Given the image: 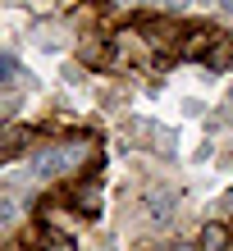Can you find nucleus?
<instances>
[{
    "label": "nucleus",
    "mask_w": 233,
    "mask_h": 251,
    "mask_svg": "<svg viewBox=\"0 0 233 251\" xmlns=\"http://www.w3.org/2000/svg\"><path fill=\"white\" fill-rule=\"evenodd\" d=\"M82 155H87V146H51V151L37 160V174H41V178H55V174H69V169H74Z\"/></svg>",
    "instance_id": "f257e3e1"
},
{
    "label": "nucleus",
    "mask_w": 233,
    "mask_h": 251,
    "mask_svg": "<svg viewBox=\"0 0 233 251\" xmlns=\"http://www.w3.org/2000/svg\"><path fill=\"white\" fill-rule=\"evenodd\" d=\"M215 41H220V32H215V27H187V32H183L179 55H187V60H206Z\"/></svg>",
    "instance_id": "f03ea898"
},
{
    "label": "nucleus",
    "mask_w": 233,
    "mask_h": 251,
    "mask_svg": "<svg viewBox=\"0 0 233 251\" xmlns=\"http://www.w3.org/2000/svg\"><path fill=\"white\" fill-rule=\"evenodd\" d=\"M78 60L87 69H101V64H110L114 55H110V37H82L78 41Z\"/></svg>",
    "instance_id": "7ed1b4c3"
},
{
    "label": "nucleus",
    "mask_w": 233,
    "mask_h": 251,
    "mask_svg": "<svg viewBox=\"0 0 233 251\" xmlns=\"http://www.w3.org/2000/svg\"><path fill=\"white\" fill-rule=\"evenodd\" d=\"M110 46L119 50V60H147V37L133 32V27H124V32L110 37Z\"/></svg>",
    "instance_id": "20e7f679"
},
{
    "label": "nucleus",
    "mask_w": 233,
    "mask_h": 251,
    "mask_svg": "<svg viewBox=\"0 0 233 251\" xmlns=\"http://www.w3.org/2000/svg\"><path fill=\"white\" fill-rule=\"evenodd\" d=\"M147 41H151V46H183V41H179V27L165 23V19H147Z\"/></svg>",
    "instance_id": "39448f33"
},
{
    "label": "nucleus",
    "mask_w": 233,
    "mask_h": 251,
    "mask_svg": "<svg viewBox=\"0 0 233 251\" xmlns=\"http://www.w3.org/2000/svg\"><path fill=\"white\" fill-rule=\"evenodd\" d=\"M74 205H78L87 219H96V215H101V187H96V183H82V187L74 192Z\"/></svg>",
    "instance_id": "423d86ee"
},
{
    "label": "nucleus",
    "mask_w": 233,
    "mask_h": 251,
    "mask_svg": "<svg viewBox=\"0 0 233 251\" xmlns=\"http://www.w3.org/2000/svg\"><path fill=\"white\" fill-rule=\"evenodd\" d=\"M197 247L201 251H224L229 247V228L224 224H206V228H201V238H197Z\"/></svg>",
    "instance_id": "0eeeda50"
},
{
    "label": "nucleus",
    "mask_w": 233,
    "mask_h": 251,
    "mask_svg": "<svg viewBox=\"0 0 233 251\" xmlns=\"http://www.w3.org/2000/svg\"><path fill=\"white\" fill-rule=\"evenodd\" d=\"M229 60H233V37H220V41L210 46V55H206L201 64H206V69H224Z\"/></svg>",
    "instance_id": "6e6552de"
},
{
    "label": "nucleus",
    "mask_w": 233,
    "mask_h": 251,
    "mask_svg": "<svg viewBox=\"0 0 233 251\" xmlns=\"http://www.w3.org/2000/svg\"><path fill=\"white\" fill-rule=\"evenodd\" d=\"M41 251H78V247H74L69 233H46V238H41Z\"/></svg>",
    "instance_id": "1a4fd4ad"
},
{
    "label": "nucleus",
    "mask_w": 233,
    "mask_h": 251,
    "mask_svg": "<svg viewBox=\"0 0 233 251\" xmlns=\"http://www.w3.org/2000/svg\"><path fill=\"white\" fill-rule=\"evenodd\" d=\"M14 73H19V60L14 55H0V82H14Z\"/></svg>",
    "instance_id": "9d476101"
},
{
    "label": "nucleus",
    "mask_w": 233,
    "mask_h": 251,
    "mask_svg": "<svg viewBox=\"0 0 233 251\" xmlns=\"http://www.w3.org/2000/svg\"><path fill=\"white\" fill-rule=\"evenodd\" d=\"M14 215H19V205H14L9 197H0V228H5V224H14Z\"/></svg>",
    "instance_id": "9b49d317"
},
{
    "label": "nucleus",
    "mask_w": 233,
    "mask_h": 251,
    "mask_svg": "<svg viewBox=\"0 0 233 251\" xmlns=\"http://www.w3.org/2000/svg\"><path fill=\"white\" fill-rule=\"evenodd\" d=\"M220 215H224V219H233V187L220 197Z\"/></svg>",
    "instance_id": "f8f14e48"
},
{
    "label": "nucleus",
    "mask_w": 233,
    "mask_h": 251,
    "mask_svg": "<svg viewBox=\"0 0 233 251\" xmlns=\"http://www.w3.org/2000/svg\"><path fill=\"white\" fill-rule=\"evenodd\" d=\"M174 251H201L197 242H179V247H174Z\"/></svg>",
    "instance_id": "ddd939ff"
}]
</instances>
